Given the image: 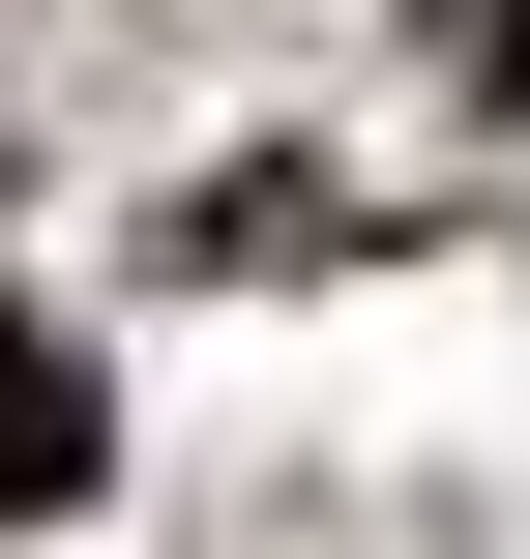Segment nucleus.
<instances>
[{"instance_id": "1", "label": "nucleus", "mask_w": 530, "mask_h": 559, "mask_svg": "<svg viewBox=\"0 0 530 559\" xmlns=\"http://www.w3.org/2000/svg\"><path fill=\"white\" fill-rule=\"evenodd\" d=\"M89 442H118L89 324H30V295H0V531H30V501H89Z\"/></svg>"}]
</instances>
